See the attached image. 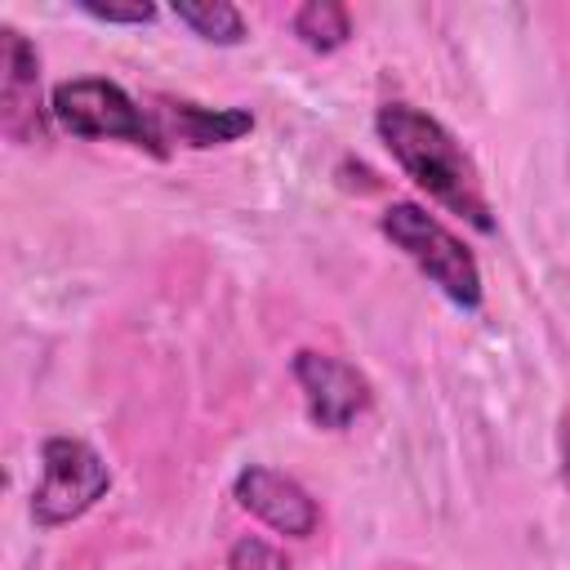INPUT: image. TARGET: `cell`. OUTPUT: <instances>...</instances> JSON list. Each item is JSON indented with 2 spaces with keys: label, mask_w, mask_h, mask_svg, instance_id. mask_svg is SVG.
<instances>
[{
  "label": "cell",
  "mask_w": 570,
  "mask_h": 570,
  "mask_svg": "<svg viewBox=\"0 0 570 570\" xmlns=\"http://www.w3.org/2000/svg\"><path fill=\"white\" fill-rule=\"evenodd\" d=\"M374 134L392 151V160L405 169V178H414V187H423L450 214L468 218L476 232H494V214H490L481 174H476L472 156L463 151V142L436 116H428L410 102H383L374 111Z\"/></svg>",
  "instance_id": "6da1fadb"
},
{
  "label": "cell",
  "mask_w": 570,
  "mask_h": 570,
  "mask_svg": "<svg viewBox=\"0 0 570 570\" xmlns=\"http://www.w3.org/2000/svg\"><path fill=\"white\" fill-rule=\"evenodd\" d=\"M379 232L463 312L481 307V267L472 258V249L436 218L428 214L423 205L414 200H392L383 214H379Z\"/></svg>",
  "instance_id": "7a4b0ae2"
},
{
  "label": "cell",
  "mask_w": 570,
  "mask_h": 570,
  "mask_svg": "<svg viewBox=\"0 0 570 570\" xmlns=\"http://www.w3.org/2000/svg\"><path fill=\"white\" fill-rule=\"evenodd\" d=\"M49 116L76 134V138H120L129 147H142L151 156H165V138L151 120V111H142L116 80L107 76H76V80H58L49 94Z\"/></svg>",
  "instance_id": "3957f363"
},
{
  "label": "cell",
  "mask_w": 570,
  "mask_h": 570,
  "mask_svg": "<svg viewBox=\"0 0 570 570\" xmlns=\"http://www.w3.org/2000/svg\"><path fill=\"white\" fill-rule=\"evenodd\" d=\"M111 485L107 459L80 436H45L40 445V481L31 490V521L58 530L85 517Z\"/></svg>",
  "instance_id": "277c9868"
},
{
  "label": "cell",
  "mask_w": 570,
  "mask_h": 570,
  "mask_svg": "<svg viewBox=\"0 0 570 570\" xmlns=\"http://www.w3.org/2000/svg\"><path fill=\"white\" fill-rule=\"evenodd\" d=\"M289 370H294V383H298V392L307 401L312 423L325 428V432L352 428L370 410V401H374L370 379L356 365H347V361H338L330 352L303 347V352H294Z\"/></svg>",
  "instance_id": "5b68a950"
},
{
  "label": "cell",
  "mask_w": 570,
  "mask_h": 570,
  "mask_svg": "<svg viewBox=\"0 0 570 570\" xmlns=\"http://www.w3.org/2000/svg\"><path fill=\"white\" fill-rule=\"evenodd\" d=\"M45 102H40V53L18 27H0V120L13 142L45 138Z\"/></svg>",
  "instance_id": "8992f818"
},
{
  "label": "cell",
  "mask_w": 570,
  "mask_h": 570,
  "mask_svg": "<svg viewBox=\"0 0 570 570\" xmlns=\"http://www.w3.org/2000/svg\"><path fill=\"white\" fill-rule=\"evenodd\" d=\"M232 494L245 512H254L263 525H272L276 534H289V539H307L321 521L316 499L294 476H285L276 468H263V463L240 468L236 481H232Z\"/></svg>",
  "instance_id": "52a82bcc"
},
{
  "label": "cell",
  "mask_w": 570,
  "mask_h": 570,
  "mask_svg": "<svg viewBox=\"0 0 570 570\" xmlns=\"http://www.w3.org/2000/svg\"><path fill=\"white\" fill-rule=\"evenodd\" d=\"M151 120L165 142H187V147H218L236 142L240 134L254 129V116L240 107H200L187 98H160L151 107Z\"/></svg>",
  "instance_id": "ba28073f"
},
{
  "label": "cell",
  "mask_w": 570,
  "mask_h": 570,
  "mask_svg": "<svg viewBox=\"0 0 570 570\" xmlns=\"http://www.w3.org/2000/svg\"><path fill=\"white\" fill-rule=\"evenodd\" d=\"M174 18L209 45H240L245 40V18L227 0H174Z\"/></svg>",
  "instance_id": "9c48e42d"
},
{
  "label": "cell",
  "mask_w": 570,
  "mask_h": 570,
  "mask_svg": "<svg viewBox=\"0 0 570 570\" xmlns=\"http://www.w3.org/2000/svg\"><path fill=\"white\" fill-rule=\"evenodd\" d=\"M294 36L316 53H334L352 40V18L338 0H307L294 9Z\"/></svg>",
  "instance_id": "30bf717a"
},
{
  "label": "cell",
  "mask_w": 570,
  "mask_h": 570,
  "mask_svg": "<svg viewBox=\"0 0 570 570\" xmlns=\"http://www.w3.org/2000/svg\"><path fill=\"white\" fill-rule=\"evenodd\" d=\"M227 570H289V557L258 534H240L227 548Z\"/></svg>",
  "instance_id": "8fae6325"
},
{
  "label": "cell",
  "mask_w": 570,
  "mask_h": 570,
  "mask_svg": "<svg viewBox=\"0 0 570 570\" xmlns=\"http://www.w3.org/2000/svg\"><path fill=\"white\" fill-rule=\"evenodd\" d=\"M76 9L98 22H134V27L156 18V4H147V0H76Z\"/></svg>",
  "instance_id": "7c38bea8"
},
{
  "label": "cell",
  "mask_w": 570,
  "mask_h": 570,
  "mask_svg": "<svg viewBox=\"0 0 570 570\" xmlns=\"http://www.w3.org/2000/svg\"><path fill=\"white\" fill-rule=\"evenodd\" d=\"M561 481L570 490V410L561 414Z\"/></svg>",
  "instance_id": "4fadbf2b"
}]
</instances>
